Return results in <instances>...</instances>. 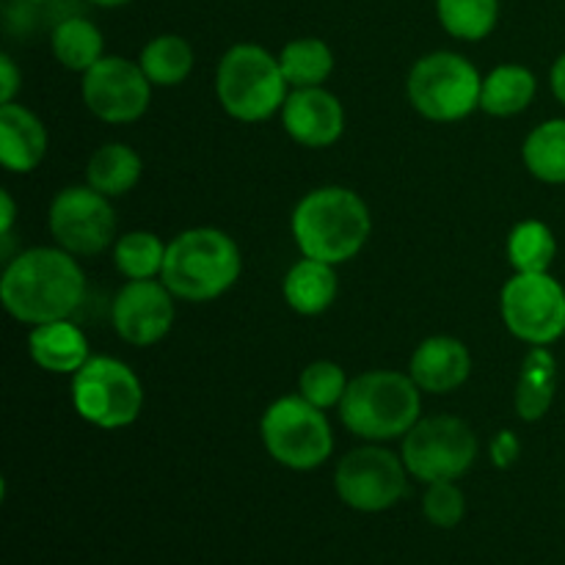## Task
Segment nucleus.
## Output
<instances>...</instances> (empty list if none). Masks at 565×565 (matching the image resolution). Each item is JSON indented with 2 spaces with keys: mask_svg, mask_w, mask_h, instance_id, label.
Listing matches in <instances>:
<instances>
[{
  "mask_svg": "<svg viewBox=\"0 0 565 565\" xmlns=\"http://www.w3.org/2000/svg\"><path fill=\"white\" fill-rule=\"evenodd\" d=\"M6 312L28 326L66 320L86 298V274L64 248H28L6 263L0 279Z\"/></svg>",
  "mask_w": 565,
  "mask_h": 565,
  "instance_id": "1",
  "label": "nucleus"
},
{
  "mask_svg": "<svg viewBox=\"0 0 565 565\" xmlns=\"http://www.w3.org/2000/svg\"><path fill=\"white\" fill-rule=\"evenodd\" d=\"M290 226L303 257L340 265L362 252L373 221L359 193L329 185L307 193L296 204Z\"/></svg>",
  "mask_w": 565,
  "mask_h": 565,
  "instance_id": "2",
  "label": "nucleus"
},
{
  "mask_svg": "<svg viewBox=\"0 0 565 565\" xmlns=\"http://www.w3.org/2000/svg\"><path fill=\"white\" fill-rule=\"evenodd\" d=\"M241 248L226 232L199 226L177 235L166 248L160 281L182 301H213L241 279Z\"/></svg>",
  "mask_w": 565,
  "mask_h": 565,
  "instance_id": "3",
  "label": "nucleus"
},
{
  "mask_svg": "<svg viewBox=\"0 0 565 565\" xmlns=\"http://www.w3.org/2000/svg\"><path fill=\"white\" fill-rule=\"evenodd\" d=\"M423 414V397L412 375L395 370H370L348 384L340 403L342 425L367 441L406 436Z\"/></svg>",
  "mask_w": 565,
  "mask_h": 565,
  "instance_id": "4",
  "label": "nucleus"
},
{
  "mask_svg": "<svg viewBox=\"0 0 565 565\" xmlns=\"http://www.w3.org/2000/svg\"><path fill=\"white\" fill-rule=\"evenodd\" d=\"M287 86L279 58L259 44H235L215 70V97L241 121L270 119L285 105Z\"/></svg>",
  "mask_w": 565,
  "mask_h": 565,
  "instance_id": "5",
  "label": "nucleus"
},
{
  "mask_svg": "<svg viewBox=\"0 0 565 565\" xmlns=\"http://www.w3.org/2000/svg\"><path fill=\"white\" fill-rule=\"evenodd\" d=\"M265 450L276 463L296 472L323 467L334 450V434L323 408L312 406L307 397H279L259 423Z\"/></svg>",
  "mask_w": 565,
  "mask_h": 565,
  "instance_id": "6",
  "label": "nucleus"
},
{
  "mask_svg": "<svg viewBox=\"0 0 565 565\" xmlns=\"http://www.w3.org/2000/svg\"><path fill=\"white\" fill-rule=\"evenodd\" d=\"M483 77L463 55L439 50L408 72V99L430 121H458L480 108Z\"/></svg>",
  "mask_w": 565,
  "mask_h": 565,
  "instance_id": "7",
  "label": "nucleus"
},
{
  "mask_svg": "<svg viewBox=\"0 0 565 565\" xmlns=\"http://www.w3.org/2000/svg\"><path fill=\"white\" fill-rule=\"evenodd\" d=\"M72 403L81 419L97 428H127L141 414L143 386L119 359L92 356L72 375Z\"/></svg>",
  "mask_w": 565,
  "mask_h": 565,
  "instance_id": "8",
  "label": "nucleus"
},
{
  "mask_svg": "<svg viewBox=\"0 0 565 565\" xmlns=\"http://www.w3.org/2000/svg\"><path fill=\"white\" fill-rule=\"evenodd\" d=\"M403 463L423 483L458 480L478 458V436L450 414L423 417L403 436Z\"/></svg>",
  "mask_w": 565,
  "mask_h": 565,
  "instance_id": "9",
  "label": "nucleus"
},
{
  "mask_svg": "<svg viewBox=\"0 0 565 565\" xmlns=\"http://www.w3.org/2000/svg\"><path fill=\"white\" fill-rule=\"evenodd\" d=\"M500 312L508 331L527 345H552L565 334V290L550 274H516L508 279Z\"/></svg>",
  "mask_w": 565,
  "mask_h": 565,
  "instance_id": "10",
  "label": "nucleus"
},
{
  "mask_svg": "<svg viewBox=\"0 0 565 565\" xmlns=\"http://www.w3.org/2000/svg\"><path fill=\"white\" fill-rule=\"evenodd\" d=\"M406 463L384 447L351 450L334 472V486L348 508L362 513L390 511L408 489Z\"/></svg>",
  "mask_w": 565,
  "mask_h": 565,
  "instance_id": "11",
  "label": "nucleus"
},
{
  "mask_svg": "<svg viewBox=\"0 0 565 565\" xmlns=\"http://www.w3.org/2000/svg\"><path fill=\"white\" fill-rule=\"evenodd\" d=\"M50 232L64 252L94 257L114 243L116 213L110 199L92 185L64 188L50 204Z\"/></svg>",
  "mask_w": 565,
  "mask_h": 565,
  "instance_id": "12",
  "label": "nucleus"
},
{
  "mask_svg": "<svg viewBox=\"0 0 565 565\" xmlns=\"http://www.w3.org/2000/svg\"><path fill=\"white\" fill-rule=\"evenodd\" d=\"M81 94L86 108L108 125H127L147 114L152 83L143 75L141 64L103 55L92 70L83 72Z\"/></svg>",
  "mask_w": 565,
  "mask_h": 565,
  "instance_id": "13",
  "label": "nucleus"
},
{
  "mask_svg": "<svg viewBox=\"0 0 565 565\" xmlns=\"http://www.w3.org/2000/svg\"><path fill=\"white\" fill-rule=\"evenodd\" d=\"M116 334L138 348L154 345L174 326V292L154 279H130L110 307Z\"/></svg>",
  "mask_w": 565,
  "mask_h": 565,
  "instance_id": "14",
  "label": "nucleus"
},
{
  "mask_svg": "<svg viewBox=\"0 0 565 565\" xmlns=\"http://www.w3.org/2000/svg\"><path fill=\"white\" fill-rule=\"evenodd\" d=\"M281 125L287 136L309 149H323L340 141L345 130V110L340 99L320 86L296 88L281 105Z\"/></svg>",
  "mask_w": 565,
  "mask_h": 565,
  "instance_id": "15",
  "label": "nucleus"
},
{
  "mask_svg": "<svg viewBox=\"0 0 565 565\" xmlns=\"http://www.w3.org/2000/svg\"><path fill=\"white\" fill-rule=\"evenodd\" d=\"M469 373H472V356L456 337H430L419 342L408 364L414 384L430 395H447L458 390L469 379Z\"/></svg>",
  "mask_w": 565,
  "mask_h": 565,
  "instance_id": "16",
  "label": "nucleus"
},
{
  "mask_svg": "<svg viewBox=\"0 0 565 565\" xmlns=\"http://www.w3.org/2000/svg\"><path fill=\"white\" fill-rule=\"evenodd\" d=\"M47 154V130L42 119L22 105H0V160L9 171L28 174Z\"/></svg>",
  "mask_w": 565,
  "mask_h": 565,
  "instance_id": "17",
  "label": "nucleus"
},
{
  "mask_svg": "<svg viewBox=\"0 0 565 565\" xmlns=\"http://www.w3.org/2000/svg\"><path fill=\"white\" fill-rule=\"evenodd\" d=\"M28 351L39 367L55 375H75L92 359L86 334L75 323H70V318L33 326L28 337Z\"/></svg>",
  "mask_w": 565,
  "mask_h": 565,
  "instance_id": "18",
  "label": "nucleus"
},
{
  "mask_svg": "<svg viewBox=\"0 0 565 565\" xmlns=\"http://www.w3.org/2000/svg\"><path fill=\"white\" fill-rule=\"evenodd\" d=\"M285 298L290 309L298 315H320L334 303L337 298V274L334 265L320 263V259L303 257L292 265L285 276Z\"/></svg>",
  "mask_w": 565,
  "mask_h": 565,
  "instance_id": "19",
  "label": "nucleus"
},
{
  "mask_svg": "<svg viewBox=\"0 0 565 565\" xmlns=\"http://www.w3.org/2000/svg\"><path fill=\"white\" fill-rule=\"evenodd\" d=\"M557 362L546 345H535L524 356L516 386V412L524 423H539L555 401Z\"/></svg>",
  "mask_w": 565,
  "mask_h": 565,
  "instance_id": "20",
  "label": "nucleus"
},
{
  "mask_svg": "<svg viewBox=\"0 0 565 565\" xmlns=\"http://www.w3.org/2000/svg\"><path fill=\"white\" fill-rule=\"evenodd\" d=\"M141 158H138L136 149H130L127 143H103L97 152L88 158L86 166V182L99 191L103 196L116 199L125 196L136 188V182L141 180Z\"/></svg>",
  "mask_w": 565,
  "mask_h": 565,
  "instance_id": "21",
  "label": "nucleus"
},
{
  "mask_svg": "<svg viewBox=\"0 0 565 565\" xmlns=\"http://www.w3.org/2000/svg\"><path fill=\"white\" fill-rule=\"evenodd\" d=\"M535 75L527 66L502 64L491 70L480 92V108L491 116H516L533 103Z\"/></svg>",
  "mask_w": 565,
  "mask_h": 565,
  "instance_id": "22",
  "label": "nucleus"
},
{
  "mask_svg": "<svg viewBox=\"0 0 565 565\" xmlns=\"http://www.w3.org/2000/svg\"><path fill=\"white\" fill-rule=\"evenodd\" d=\"M53 55L61 66L72 72H86L103 58V33L86 17H66L53 28Z\"/></svg>",
  "mask_w": 565,
  "mask_h": 565,
  "instance_id": "23",
  "label": "nucleus"
},
{
  "mask_svg": "<svg viewBox=\"0 0 565 565\" xmlns=\"http://www.w3.org/2000/svg\"><path fill=\"white\" fill-rule=\"evenodd\" d=\"M530 174L550 185L565 182V119H550L535 127L522 147Z\"/></svg>",
  "mask_w": 565,
  "mask_h": 565,
  "instance_id": "24",
  "label": "nucleus"
},
{
  "mask_svg": "<svg viewBox=\"0 0 565 565\" xmlns=\"http://www.w3.org/2000/svg\"><path fill=\"white\" fill-rule=\"evenodd\" d=\"M138 64H141L143 75L149 77L152 86H180L193 70V50L177 33H163L141 50Z\"/></svg>",
  "mask_w": 565,
  "mask_h": 565,
  "instance_id": "25",
  "label": "nucleus"
},
{
  "mask_svg": "<svg viewBox=\"0 0 565 565\" xmlns=\"http://www.w3.org/2000/svg\"><path fill=\"white\" fill-rule=\"evenodd\" d=\"M279 64L281 72H285V81L292 88H309L320 86L331 75L334 53H331V47L323 39L303 36L281 47Z\"/></svg>",
  "mask_w": 565,
  "mask_h": 565,
  "instance_id": "26",
  "label": "nucleus"
},
{
  "mask_svg": "<svg viewBox=\"0 0 565 565\" xmlns=\"http://www.w3.org/2000/svg\"><path fill=\"white\" fill-rule=\"evenodd\" d=\"M436 14L450 36L480 42L494 31L500 0H436Z\"/></svg>",
  "mask_w": 565,
  "mask_h": 565,
  "instance_id": "27",
  "label": "nucleus"
},
{
  "mask_svg": "<svg viewBox=\"0 0 565 565\" xmlns=\"http://www.w3.org/2000/svg\"><path fill=\"white\" fill-rule=\"evenodd\" d=\"M555 254V235L541 221H522L513 226L511 237H508V259L516 274H550Z\"/></svg>",
  "mask_w": 565,
  "mask_h": 565,
  "instance_id": "28",
  "label": "nucleus"
},
{
  "mask_svg": "<svg viewBox=\"0 0 565 565\" xmlns=\"http://www.w3.org/2000/svg\"><path fill=\"white\" fill-rule=\"evenodd\" d=\"M166 248L152 232H127L114 243V263L127 279H154L163 270Z\"/></svg>",
  "mask_w": 565,
  "mask_h": 565,
  "instance_id": "29",
  "label": "nucleus"
},
{
  "mask_svg": "<svg viewBox=\"0 0 565 565\" xmlns=\"http://www.w3.org/2000/svg\"><path fill=\"white\" fill-rule=\"evenodd\" d=\"M351 381L345 379V370L334 362H312L298 379V395L307 397L312 406L331 408L340 406Z\"/></svg>",
  "mask_w": 565,
  "mask_h": 565,
  "instance_id": "30",
  "label": "nucleus"
},
{
  "mask_svg": "<svg viewBox=\"0 0 565 565\" xmlns=\"http://www.w3.org/2000/svg\"><path fill=\"white\" fill-rule=\"evenodd\" d=\"M423 511L430 524L450 530L467 513V500H463V491L452 480H439V483H428V491L423 497Z\"/></svg>",
  "mask_w": 565,
  "mask_h": 565,
  "instance_id": "31",
  "label": "nucleus"
},
{
  "mask_svg": "<svg viewBox=\"0 0 565 565\" xmlns=\"http://www.w3.org/2000/svg\"><path fill=\"white\" fill-rule=\"evenodd\" d=\"M489 450H491V461H494V467L508 469L516 463L519 452H522V445H519V439L513 430H500V434L491 439Z\"/></svg>",
  "mask_w": 565,
  "mask_h": 565,
  "instance_id": "32",
  "label": "nucleus"
},
{
  "mask_svg": "<svg viewBox=\"0 0 565 565\" xmlns=\"http://www.w3.org/2000/svg\"><path fill=\"white\" fill-rule=\"evenodd\" d=\"M20 70L9 55H0V105L14 103V94L20 92Z\"/></svg>",
  "mask_w": 565,
  "mask_h": 565,
  "instance_id": "33",
  "label": "nucleus"
},
{
  "mask_svg": "<svg viewBox=\"0 0 565 565\" xmlns=\"http://www.w3.org/2000/svg\"><path fill=\"white\" fill-rule=\"evenodd\" d=\"M14 199L9 191H0V235L9 237L11 226H14Z\"/></svg>",
  "mask_w": 565,
  "mask_h": 565,
  "instance_id": "34",
  "label": "nucleus"
},
{
  "mask_svg": "<svg viewBox=\"0 0 565 565\" xmlns=\"http://www.w3.org/2000/svg\"><path fill=\"white\" fill-rule=\"evenodd\" d=\"M550 81H552V92H555V97L565 105V53L555 61V66H552Z\"/></svg>",
  "mask_w": 565,
  "mask_h": 565,
  "instance_id": "35",
  "label": "nucleus"
},
{
  "mask_svg": "<svg viewBox=\"0 0 565 565\" xmlns=\"http://www.w3.org/2000/svg\"><path fill=\"white\" fill-rule=\"evenodd\" d=\"M88 3L103 6V9H116V6H125V3H130V0H88Z\"/></svg>",
  "mask_w": 565,
  "mask_h": 565,
  "instance_id": "36",
  "label": "nucleus"
},
{
  "mask_svg": "<svg viewBox=\"0 0 565 565\" xmlns=\"http://www.w3.org/2000/svg\"><path fill=\"white\" fill-rule=\"evenodd\" d=\"M25 3H44V0H25Z\"/></svg>",
  "mask_w": 565,
  "mask_h": 565,
  "instance_id": "37",
  "label": "nucleus"
}]
</instances>
